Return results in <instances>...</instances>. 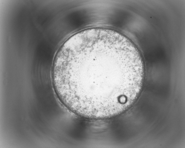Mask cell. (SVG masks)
Masks as SVG:
<instances>
[{
    "instance_id": "obj_1",
    "label": "cell",
    "mask_w": 185,
    "mask_h": 148,
    "mask_svg": "<svg viewBox=\"0 0 185 148\" xmlns=\"http://www.w3.org/2000/svg\"><path fill=\"white\" fill-rule=\"evenodd\" d=\"M144 76L139 51L117 31L94 27L68 39L57 52L52 78L58 98L68 109L93 119L109 118L130 107Z\"/></svg>"
}]
</instances>
